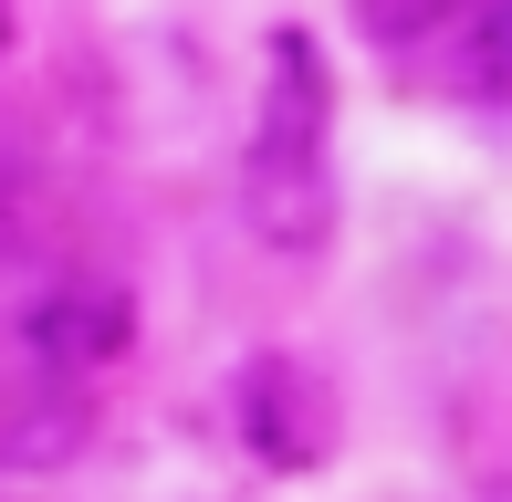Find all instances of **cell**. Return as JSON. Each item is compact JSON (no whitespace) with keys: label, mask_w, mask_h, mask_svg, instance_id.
Wrapping results in <instances>:
<instances>
[{"label":"cell","mask_w":512,"mask_h":502,"mask_svg":"<svg viewBox=\"0 0 512 502\" xmlns=\"http://www.w3.org/2000/svg\"><path fill=\"white\" fill-rule=\"evenodd\" d=\"M335 84H324L314 32H272V84L251 116V157H241V220L262 251L314 262L335 241Z\"/></svg>","instance_id":"obj_1"},{"label":"cell","mask_w":512,"mask_h":502,"mask_svg":"<svg viewBox=\"0 0 512 502\" xmlns=\"http://www.w3.org/2000/svg\"><path fill=\"white\" fill-rule=\"evenodd\" d=\"M136 356V293L105 283V272H63L42 283L32 304L11 314V367L21 377H63V387H95L105 367Z\"/></svg>","instance_id":"obj_2"},{"label":"cell","mask_w":512,"mask_h":502,"mask_svg":"<svg viewBox=\"0 0 512 502\" xmlns=\"http://www.w3.org/2000/svg\"><path fill=\"white\" fill-rule=\"evenodd\" d=\"M241 450L262 471H314L324 450H335V398H324V377H304L293 356H262V367H241Z\"/></svg>","instance_id":"obj_3"},{"label":"cell","mask_w":512,"mask_h":502,"mask_svg":"<svg viewBox=\"0 0 512 502\" xmlns=\"http://www.w3.org/2000/svg\"><path fill=\"white\" fill-rule=\"evenodd\" d=\"M84 440H95L84 387H63V377L0 387V471H63V461H84Z\"/></svg>","instance_id":"obj_4"},{"label":"cell","mask_w":512,"mask_h":502,"mask_svg":"<svg viewBox=\"0 0 512 502\" xmlns=\"http://www.w3.org/2000/svg\"><path fill=\"white\" fill-rule=\"evenodd\" d=\"M439 11H450V0H366L377 32H418V21H439Z\"/></svg>","instance_id":"obj_5"},{"label":"cell","mask_w":512,"mask_h":502,"mask_svg":"<svg viewBox=\"0 0 512 502\" xmlns=\"http://www.w3.org/2000/svg\"><path fill=\"white\" fill-rule=\"evenodd\" d=\"M0 32H11V0H0Z\"/></svg>","instance_id":"obj_6"}]
</instances>
